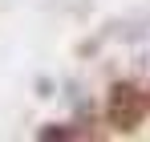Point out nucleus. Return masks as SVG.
<instances>
[{"instance_id":"nucleus-2","label":"nucleus","mask_w":150,"mask_h":142,"mask_svg":"<svg viewBox=\"0 0 150 142\" xmlns=\"http://www.w3.org/2000/svg\"><path fill=\"white\" fill-rule=\"evenodd\" d=\"M146 106H150V97H146Z\"/></svg>"},{"instance_id":"nucleus-1","label":"nucleus","mask_w":150,"mask_h":142,"mask_svg":"<svg viewBox=\"0 0 150 142\" xmlns=\"http://www.w3.org/2000/svg\"><path fill=\"white\" fill-rule=\"evenodd\" d=\"M142 114H146V102H142V94L134 85H114L110 89V126L134 130L142 122Z\"/></svg>"}]
</instances>
